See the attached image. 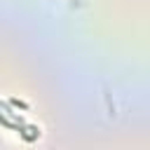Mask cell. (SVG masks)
<instances>
[{"mask_svg": "<svg viewBox=\"0 0 150 150\" xmlns=\"http://www.w3.org/2000/svg\"><path fill=\"white\" fill-rule=\"evenodd\" d=\"M12 108H19V110H28V103L26 101H19V98H7Z\"/></svg>", "mask_w": 150, "mask_h": 150, "instance_id": "1", "label": "cell"}]
</instances>
